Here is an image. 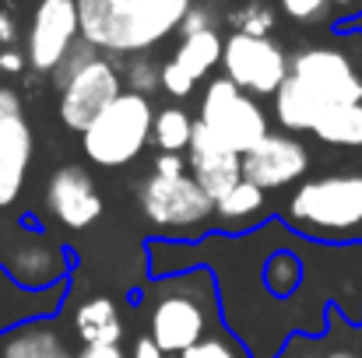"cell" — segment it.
<instances>
[{
    "instance_id": "1",
    "label": "cell",
    "mask_w": 362,
    "mask_h": 358,
    "mask_svg": "<svg viewBox=\"0 0 362 358\" xmlns=\"http://www.w3.org/2000/svg\"><path fill=\"white\" fill-rule=\"evenodd\" d=\"M197 0H78L81 39L99 53L144 56L180 32Z\"/></svg>"
},
{
    "instance_id": "2",
    "label": "cell",
    "mask_w": 362,
    "mask_h": 358,
    "mask_svg": "<svg viewBox=\"0 0 362 358\" xmlns=\"http://www.w3.org/2000/svg\"><path fill=\"white\" fill-rule=\"evenodd\" d=\"M53 85L60 95V119L67 130L85 133L95 117L123 92V78L117 64L99 53L95 46H88L85 39L71 49V56L53 71Z\"/></svg>"
},
{
    "instance_id": "3",
    "label": "cell",
    "mask_w": 362,
    "mask_h": 358,
    "mask_svg": "<svg viewBox=\"0 0 362 358\" xmlns=\"http://www.w3.org/2000/svg\"><path fill=\"white\" fill-rule=\"evenodd\" d=\"M148 338L165 355H183L211 338V285L204 274H194V281H162L155 288L148 309Z\"/></svg>"
},
{
    "instance_id": "4",
    "label": "cell",
    "mask_w": 362,
    "mask_h": 358,
    "mask_svg": "<svg viewBox=\"0 0 362 358\" xmlns=\"http://www.w3.org/2000/svg\"><path fill=\"white\" fill-rule=\"evenodd\" d=\"M288 222L313 236H345L362 229V172L303 179L288 201Z\"/></svg>"
},
{
    "instance_id": "5",
    "label": "cell",
    "mask_w": 362,
    "mask_h": 358,
    "mask_svg": "<svg viewBox=\"0 0 362 358\" xmlns=\"http://www.w3.org/2000/svg\"><path fill=\"white\" fill-rule=\"evenodd\" d=\"M151 123H155V106L144 95L120 92L95 123L81 133V148L92 165L99 169H123L134 158H141L144 144L151 141Z\"/></svg>"
},
{
    "instance_id": "6",
    "label": "cell",
    "mask_w": 362,
    "mask_h": 358,
    "mask_svg": "<svg viewBox=\"0 0 362 358\" xmlns=\"http://www.w3.org/2000/svg\"><path fill=\"white\" fill-rule=\"evenodd\" d=\"M141 215L162 232H204L215 218V201L201 190V183L187 176H158L151 172L137 186Z\"/></svg>"
},
{
    "instance_id": "7",
    "label": "cell",
    "mask_w": 362,
    "mask_h": 358,
    "mask_svg": "<svg viewBox=\"0 0 362 358\" xmlns=\"http://www.w3.org/2000/svg\"><path fill=\"white\" fill-rule=\"evenodd\" d=\"M197 119L236 155L253 151L271 133V123H267V113L260 109V102L253 95H246L243 88H236L229 78L208 81Z\"/></svg>"
},
{
    "instance_id": "8",
    "label": "cell",
    "mask_w": 362,
    "mask_h": 358,
    "mask_svg": "<svg viewBox=\"0 0 362 358\" xmlns=\"http://www.w3.org/2000/svg\"><path fill=\"white\" fill-rule=\"evenodd\" d=\"M288 78L320 113H327L331 106L362 102V74L341 49L331 46L299 49L296 56H288Z\"/></svg>"
},
{
    "instance_id": "9",
    "label": "cell",
    "mask_w": 362,
    "mask_h": 358,
    "mask_svg": "<svg viewBox=\"0 0 362 358\" xmlns=\"http://www.w3.org/2000/svg\"><path fill=\"white\" fill-rule=\"evenodd\" d=\"M222 78H229L246 95H278L288 78V56L271 35H243L229 32L222 53Z\"/></svg>"
},
{
    "instance_id": "10",
    "label": "cell",
    "mask_w": 362,
    "mask_h": 358,
    "mask_svg": "<svg viewBox=\"0 0 362 358\" xmlns=\"http://www.w3.org/2000/svg\"><path fill=\"white\" fill-rule=\"evenodd\" d=\"M78 42H81L78 0H39L25 39V60L32 64V71L53 74Z\"/></svg>"
},
{
    "instance_id": "11",
    "label": "cell",
    "mask_w": 362,
    "mask_h": 358,
    "mask_svg": "<svg viewBox=\"0 0 362 358\" xmlns=\"http://www.w3.org/2000/svg\"><path fill=\"white\" fill-rule=\"evenodd\" d=\"M310 169V151L288 133H267L253 151L243 155V179L267 190H285L299 183Z\"/></svg>"
},
{
    "instance_id": "12",
    "label": "cell",
    "mask_w": 362,
    "mask_h": 358,
    "mask_svg": "<svg viewBox=\"0 0 362 358\" xmlns=\"http://www.w3.org/2000/svg\"><path fill=\"white\" fill-rule=\"evenodd\" d=\"M46 211L64 229H92L103 218V193L92 172L81 165H60L46 183Z\"/></svg>"
},
{
    "instance_id": "13",
    "label": "cell",
    "mask_w": 362,
    "mask_h": 358,
    "mask_svg": "<svg viewBox=\"0 0 362 358\" xmlns=\"http://www.w3.org/2000/svg\"><path fill=\"white\" fill-rule=\"evenodd\" d=\"M187 165L190 176L201 183V190L218 204L236 183H243V155L229 151L201 119L194 123V137L187 148Z\"/></svg>"
},
{
    "instance_id": "14",
    "label": "cell",
    "mask_w": 362,
    "mask_h": 358,
    "mask_svg": "<svg viewBox=\"0 0 362 358\" xmlns=\"http://www.w3.org/2000/svg\"><path fill=\"white\" fill-rule=\"evenodd\" d=\"M7 278L21 288L42 292L53 288L57 281H64V253L57 246H49L46 239L39 236H21L11 239V253H7Z\"/></svg>"
},
{
    "instance_id": "15",
    "label": "cell",
    "mask_w": 362,
    "mask_h": 358,
    "mask_svg": "<svg viewBox=\"0 0 362 358\" xmlns=\"http://www.w3.org/2000/svg\"><path fill=\"white\" fill-rule=\"evenodd\" d=\"M32 126L25 113L0 119V208H11L25 186L28 162H32Z\"/></svg>"
},
{
    "instance_id": "16",
    "label": "cell",
    "mask_w": 362,
    "mask_h": 358,
    "mask_svg": "<svg viewBox=\"0 0 362 358\" xmlns=\"http://www.w3.org/2000/svg\"><path fill=\"white\" fill-rule=\"evenodd\" d=\"M0 358H78L71 352V345L64 341V334L49 323V320H32L14 327L4 345Z\"/></svg>"
},
{
    "instance_id": "17",
    "label": "cell",
    "mask_w": 362,
    "mask_h": 358,
    "mask_svg": "<svg viewBox=\"0 0 362 358\" xmlns=\"http://www.w3.org/2000/svg\"><path fill=\"white\" fill-rule=\"evenodd\" d=\"M74 334L81 341V348L92 345H120L123 341V320L113 299L99 295V299H85L74 309Z\"/></svg>"
},
{
    "instance_id": "18",
    "label": "cell",
    "mask_w": 362,
    "mask_h": 358,
    "mask_svg": "<svg viewBox=\"0 0 362 358\" xmlns=\"http://www.w3.org/2000/svg\"><path fill=\"white\" fill-rule=\"evenodd\" d=\"M222 53H226V35L218 28H208L197 35H183L169 60L194 81H204L215 67H222Z\"/></svg>"
},
{
    "instance_id": "19",
    "label": "cell",
    "mask_w": 362,
    "mask_h": 358,
    "mask_svg": "<svg viewBox=\"0 0 362 358\" xmlns=\"http://www.w3.org/2000/svg\"><path fill=\"white\" fill-rule=\"evenodd\" d=\"M313 137L334 148H362V102L352 106H331L317 119Z\"/></svg>"
},
{
    "instance_id": "20",
    "label": "cell",
    "mask_w": 362,
    "mask_h": 358,
    "mask_svg": "<svg viewBox=\"0 0 362 358\" xmlns=\"http://www.w3.org/2000/svg\"><path fill=\"white\" fill-rule=\"evenodd\" d=\"M194 123L197 119L190 117L187 109H155V123H151V141L158 151L165 155H183L190 148V137H194Z\"/></svg>"
},
{
    "instance_id": "21",
    "label": "cell",
    "mask_w": 362,
    "mask_h": 358,
    "mask_svg": "<svg viewBox=\"0 0 362 358\" xmlns=\"http://www.w3.org/2000/svg\"><path fill=\"white\" fill-rule=\"evenodd\" d=\"M260 208H264V190L243 179V183H236V186L215 204V215H218L222 222H243V218L257 215Z\"/></svg>"
},
{
    "instance_id": "22",
    "label": "cell",
    "mask_w": 362,
    "mask_h": 358,
    "mask_svg": "<svg viewBox=\"0 0 362 358\" xmlns=\"http://www.w3.org/2000/svg\"><path fill=\"white\" fill-rule=\"evenodd\" d=\"M274 21H278L274 18V7L264 4V0H250V4H243L240 11L229 14L233 32H243V35H271Z\"/></svg>"
},
{
    "instance_id": "23",
    "label": "cell",
    "mask_w": 362,
    "mask_h": 358,
    "mask_svg": "<svg viewBox=\"0 0 362 358\" xmlns=\"http://www.w3.org/2000/svg\"><path fill=\"white\" fill-rule=\"evenodd\" d=\"M123 85H127V92L151 99L162 88V64H155L148 56H130L127 74H123Z\"/></svg>"
},
{
    "instance_id": "24",
    "label": "cell",
    "mask_w": 362,
    "mask_h": 358,
    "mask_svg": "<svg viewBox=\"0 0 362 358\" xmlns=\"http://www.w3.org/2000/svg\"><path fill=\"white\" fill-rule=\"evenodd\" d=\"M281 11L292 18V21H303V25H313V21H324L327 11H331V0H278Z\"/></svg>"
},
{
    "instance_id": "25",
    "label": "cell",
    "mask_w": 362,
    "mask_h": 358,
    "mask_svg": "<svg viewBox=\"0 0 362 358\" xmlns=\"http://www.w3.org/2000/svg\"><path fill=\"white\" fill-rule=\"evenodd\" d=\"M180 358H243V352L236 348V341L211 334V338H204L201 345H194L190 352H183Z\"/></svg>"
},
{
    "instance_id": "26",
    "label": "cell",
    "mask_w": 362,
    "mask_h": 358,
    "mask_svg": "<svg viewBox=\"0 0 362 358\" xmlns=\"http://www.w3.org/2000/svg\"><path fill=\"white\" fill-rule=\"evenodd\" d=\"M194 88H197V81L190 74H183L173 60L162 64V92H169L173 99H187V95H194Z\"/></svg>"
},
{
    "instance_id": "27",
    "label": "cell",
    "mask_w": 362,
    "mask_h": 358,
    "mask_svg": "<svg viewBox=\"0 0 362 358\" xmlns=\"http://www.w3.org/2000/svg\"><path fill=\"white\" fill-rule=\"evenodd\" d=\"M218 21H215V11L208 7V4H194L190 11H187V18H183V25H180V35H197V32H208V28H215Z\"/></svg>"
},
{
    "instance_id": "28",
    "label": "cell",
    "mask_w": 362,
    "mask_h": 358,
    "mask_svg": "<svg viewBox=\"0 0 362 358\" xmlns=\"http://www.w3.org/2000/svg\"><path fill=\"white\" fill-rule=\"evenodd\" d=\"M151 172H158V176H187L190 172V165H187V158L183 155H165V151H158V158H155V169Z\"/></svg>"
},
{
    "instance_id": "29",
    "label": "cell",
    "mask_w": 362,
    "mask_h": 358,
    "mask_svg": "<svg viewBox=\"0 0 362 358\" xmlns=\"http://www.w3.org/2000/svg\"><path fill=\"white\" fill-rule=\"evenodd\" d=\"M25 64H28V60H25V53H18V49H11V46H7V49H0V71H4V74H21V71H25Z\"/></svg>"
},
{
    "instance_id": "30",
    "label": "cell",
    "mask_w": 362,
    "mask_h": 358,
    "mask_svg": "<svg viewBox=\"0 0 362 358\" xmlns=\"http://www.w3.org/2000/svg\"><path fill=\"white\" fill-rule=\"evenodd\" d=\"M7 117H21V99H18L14 88H4L0 85V119H7Z\"/></svg>"
},
{
    "instance_id": "31",
    "label": "cell",
    "mask_w": 362,
    "mask_h": 358,
    "mask_svg": "<svg viewBox=\"0 0 362 358\" xmlns=\"http://www.w3.org/2000/svg\"><path fill=\"white\" fill-rule=\"evenodd\" d=\"M130 358H165V352H162L148 334H141V338L134 341V348H130Z\"/></svg>"
},
{
    "instance_id": "32",
    "label": "cell",
    "mask_w": 362,
    "mask_h": 358,
    "mask_svg": "<svg viewBox=\"0 0 362 358\" xmlns=\"http://www.w3.org/2000/svg\"><path fill=\"white\" fill-rule=\"evenodd\" d=\"M78 358H127L120 345H92V348H81Z\"/></svg>"
},
{
    "instance_id": "33",
    "label": "cell",
    "mask_w": 362,
    "mask_h": 358,
    "mask_svg": "<svg viewBox=\"0 0 362 358\" xmlns=\"http://www.w3.org/2000/svg\"><path fill=\"white\" fill-rule=\"evenodd\" d=\"M18 39V25H14V18H11V11H4L0 7V46L7 49L11 42Z\"/></svg>"
},
{
    "instance_id": "34",
    "label": "cell",
    "mask_w": 362,
    "mask_h": 358,
    "mask_svg": "<svg viewBox=\"0 0 362 358\" xmlns=\"http://www.w3.org/2000/svg\"><path fill=\"white\" fill-rule=\"evenodd\" d=\"M324 358H362V355H356V352H331V355H324Z\"/></svg>"
},
{
    "instance_id": "35",
    "label": "cell",
    "mask_w": 362,
    "mask_h": 358,
    "mask_svg": "<svg viewBox=\"0 0 362 358\" xmlns=\"http://www.w3.org/2000/svg\"><path fill=\"white\" fill-rule=\"evenodd\" d=\"M331 4H334V7H349L352 0H331Z\"/></svg>"
}]
</instances>
